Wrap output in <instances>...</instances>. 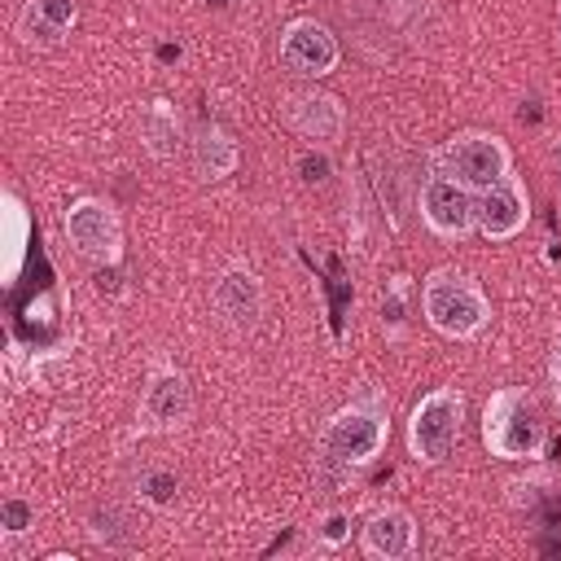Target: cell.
<instances>
[{
    "mask_svg": "<svg viewBox=\"0 0 561 561\" xmlns=\"http://www.w3.org/2000/svg\"><path fill=\"white\" fill-rule=\"evenodd\" d=\"M390 438V394L381 386H359L337 412L324 416L316 434V465L333 478H346L373 465Z\"/></svg>",
    "mask_w": 561,
    "mask_h": 561,
    "instance_id": "cell-1",
    "label": "cell"
},
{
    "mask_svg": "<svg viewBox=\"0 0 561 561\" xmlns=\"http://www.w3.org/2000/svg\"><path fill=\"white\" fill-rule=\"evenodd\" d=\"M482 447L495 460L535 465L548 451V416L530 386H495L482 403Z\"/></svg>",
    "mask_w": 561,
    "mask_h": 561,
    "instance_id": "cell-2",
    "label": "cell"
},
{
    "mask_svg": "<svg viewBox=\"0 0 561 561\" xmlns=\"http://www.w3.org/2000/svg\"><path fill=\"white\" fill-rule=\"evenodd\" d=\"M421 316L438 337L473 342L491 324V298L469 272L434 267L421 276Z\"/></svg>",
    "mask_w": 561,
    "mask_h": 561,
    "instance_id": "cell-3",
    "label": "cell"
},
{
    "mask_svg": "<svg viewBox=\"0 0 561 561\" xmlns=\"http://www.w3.org/2000/svg\"><path fill=\"white\" fill-rule=\"evenodd\" d=\"M460 430H465V394L456 386H434L408 412V425H403L408 456L416 465L434 469V465H443L456 451Z\"/></svg>",
    "mask_w": 561,
    "mask_h": 561,
    "instance_id": "cell-4",
    "label": "cell"
},
{
    "mask_svg": "<svg viewBox=\"0 0 561 561\" xmlns=\"http://www.w3.org/2000/svg\"><path fill=\"white\" fill-rule=\"evenodd\" d=\"M434 171L451 175L456 184H465L469 193H486L495 188L504 175H513V149L504 136L482 131V127H465L451 140H443L430 158Z\"/></svg>",
    "mask_w": 561,
    "mask_h": 561,
    "instance_id": "cell-5",
    "label": "cell"
},
{
    "mask_svg": "<svg viewBox=\"0 0 561 561\" xmlns=\"http://www.w3.org/2000/svg\"><path fill=\"white\" fill-rule=\"evenodd\" d=\"M61 232H66V241L79 259H88L96 267H118L123 263V219L105 197H96V193L75 197L61 210Z\"/></svg>",
    "mask_w": 561,
    "mask_h": 561,
    "instance_id": "cell-6",
    "label": "cell"
},
{
    "mask_svg": "<svg viewBox=\"0 0 561 561\" xmlns=\"http://www.w3.org/2000/svg\"><path fill=\"white\" fill-rule=\"evenodd\" d=\"M193 416V386L188 373L171 359H153L140 386V403H136V425L131 434H175L184 430Z\"/></svg>",
    "mask_w": 561,
    "mask_h": 561,
    "instance_id": "cell-7",
    "label": "cell"
},
{
    "mask_svg": "<svg viewBox=\"0 0 561 561\" xmlns=\"http://www.w3.org/2000/svg\"><path fill=\"white\" fill-rule=\"evenodd\" d=\"M416 210H421V224L438 237V241H465L478 232V219H473V193L465 184H456L451 175L434 171L421 180V197H416Z\"/></svg>",
    "mask_w": 561,
    "mask_h": 561,
    "instance_id": "cell-8",
    "label": "cell"
},
{
    "mask_svg": "<svg viewBox=\"0 0 561 561\" xmlns=\"http://www.w3.org/2000/svg\"><path fill=\"white\" fill-rule=\"evenodd\" d=\"M276 110H280L285 127L302 140L337 145L346 136V105H342V96H333L324 88H285Z\"/></svg>",
    "mask_w": 561,
    "mask_h": 561,
    "instance_id": "cell-9",
    "label": "cell"
},
{
    "mask_svg": "<svg viewBox=\"0 0 561 561\" xmlns=\"http://www.w3.org/2000/svg\"><path fill=\"white\" fill-rule=\"evenodd\" d=\"M210 311L219 316L224 329L232 333H254L263 311H267V289L263 276L250 263H228L215 285H210Z\"/></svg>",
    "mask_w": 561,
    "mask_h": 561,
    "instance_id": "cell-10",
    "label": "cell"
},
{
    "mask_svg": "<svg viewBox=\"0 0 561 561\" xmlns=\"http://www.w3.org/2000/svg\"><path fill=\"white\" fill-rule=\"evenodd\" d=\"M342 61V44L337 35L316 22V18H289L280 26V66L302 75V79H324L333 75Z\"/></svg>",
    "mask_w": 561,
    "mask_h": 561,
    "instance_id": "cell-11",
    "label": "cell"
},
{
    "mask_svg": "<svg viewBox=\"0 0 561 561\" xmlns=\"http://www.w3.org/2000/svg\"><path fill=\"white\" fill-rule=\"evenodd\" d=\"M473 219H478V237H486V241H513L517 232H526V224H530L526 180L513 171L495 188L473 193Z\"/></svg>",
    "mask_w": 561,
    "mask_h": 561,
    "instance_id": "cell-12",
    "label": "cell"
},
{
    "mask_svg": "<svg viewBox=\"0 0 561 561\" xmlns=\"http://www.w3.org/2000/svg\"><path fill=\"white\" fill-rule=\"evenodd\" d=\"M359 552L373 561H408L416 552V517L403 504H381L359 526Z\"/></svg>",
    "mask_w": 561,
    "mask_h": 561,
    "instance_id": "cell-13",
    "label": "cell"
},
{
    "mask_svg": "<svg viewBox=\"0 0 561 561\" xmlns=\"http://www.w3.org/2000/svg\"><path fill=\"white\" fill-rule=\"evenodd\" d=\"M75 26V0H26L18 13V39L26 48H57Z\"/></svg>",
    "mask_w": 561,
    "mask_h": 561,
    "instance_id": "cell-14",
    "label": "cell"
},
{
    "mask_svg": "<svg viewBox=\"0 0 561 561\" xmlns=\"http://www.w3.org/2000/svg\"><path fill=\"white\" fill-rule=\"evenodd\" d=\"M188 158H193V171H197V180L215 184V180H224V175H232V171H237V162H241V149H237V140H232V136H228L219 123H202V127L193 131Z\"/></svg>",
    "mask_w": 561,
    "mask_h": 561,
    "instance_id": "cell-15",
    "label": "cell"
},
{
    "mask_svg": "<svg viewBox=\"0 0 561 561\" xmlns=\"http://www.w3.org/2000/svg\"><path fill=\"white\" fill-rule=\"evenodd\" d=\"M140 131H145V145H149L158 158H167V153H171V140L180 136V118L171 114L167 101H153V105L145 110V118H140Z\"/></svg>",
    "mask_w": 561,
    "mask_h": 561,
    "instance_id": "cell-16",
    "label": "cell"
},
{
    "mask_svg": "<svg viewBox=\"0 0 561 561\" xmlns=\"http://www.w3.org/2000/svg\"><path fill=\"white\" fill-rule=\"evenodd\" d=\"M26 530H35V504L26 495H4L0 500V535L4 539H18Z\"/></svg>",
    "mask_w": 561,
    "mask_h": 561,
    "instance_id": "cell-17",
    "label": "cell"
},
{
    "mask_svg": "<svg viewBox=\"0 0 561 561\" xmlns=\"http://www.w3.org/2000/svg\"><path fill=\"white\" fill-rule=\"evenodd\" d=\"M4 228H9V276H13L22 263V250H26V210H22L18 193H4Z\"/></svg>",
    "mask_w": 561,
    "mask_h": 561,
    "instance_id": "cell-18",
    "label": "cell"
},
{
    "mask_svg": "<svg viewBox=\"0 0 561 561\" xmlns=\"http://www.w3.org/2000/svg\"><path fill=\"white\" fill-rule=\"evenodd\" d=\"M346 539H351V513H342V508L324 513L320 526H316V543L320 548H342Z\"/></svg>",
    "mask_w": 561,
    "mask_h": 561,
    "instance_id": "cell-19",
    "label": "cell"
},
{
    "mask_svg": "<svg viewBox=\"0 0 561 561\" xmlns=\"http://www.w3.org/2000/svg\"><path fill=\"white\" fill-rule=\"evenodd\" d=\"M140 486H145V500L153 508H167L175 500V478L171 473H149V478H140Z\"/></svg>",
    "mask_w": 561,
    "mask_h": 561,
    "instance_id": "cell-20",
    "label": "cell"
},
{
    "mask_svg": "<svg viewBox=\"0 0 561 561\" xmlns=\"http://www.w3.org/2000/svg\"><path fill=\"white\" fill-rule=\"evenodd\" d=\"M548 386H552V403H557V412H561V333H557V342H552V359H548Z\"/></svg>",
    "mask_w": 561,
    "mask_h": 561,
    "instance_id": "cell-21",
    "label": "cell"
},
{
    "mask_svg": "<svg viewBox=\"0 0 561 561\" xmlns=\"http://www.w3.org/2000/svg\"><path fill=\"white\" fill-rule=\"evenodd\" d=\"M557 48H561V0H557Z\"/></svg>",
    "mask_w": 561,
    "mask_h": 561,
    "instance_id": "cell-22",
    "label": "cell"
}]
</instances>
